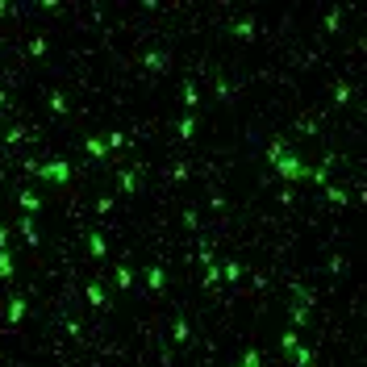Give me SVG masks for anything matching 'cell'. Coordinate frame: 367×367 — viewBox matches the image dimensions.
Returning a JSON list of instances; mask_svg holds the SVG:
<instances>
[{
    "label": "cell",
    "instance_id": "obj_18",
    "mask_svg": "<svg viewBox=\"0 0 367 367\" xmlns=\"http://www.w3.org/2000/svg\"><path fill=\"white\" fill-rule=\"evenodd\" d=\"M50 109H54V113H67V100H63V96L54 92V96H50Z\"/></svg>",
    "mask_w": 367,
    "mask_h": 367
},
{
    "label": "cell",
    "instance_id": "obj_14",
    "mask_svg": "<svg viewBox=\"0 0 367 367\" xmlns=\"http://www.w3.org/2000/svg\"><path fill=\"white\" fill-rule=\"evenodd\" d=\"M280 346H284V351H296V346H300V338H296V330H288V334H284V342H280Z\"/></svg>",
    "mask_w": 367,
    "mask_h": 367
},
{
    "label": "cell",
    "instance_id": "obj_7",
    "mask_svg": "<svg viewBox=\"0 0 367 367\" xmlns=\"http://www.w3.org/2000/svg\"><path fill=\"white\" fill-rule=\"evenodd\" d=\"M13 259H9V251H0V275H5V280H13Z\"/></svg>",
    "mask_w": 367,
    "mask_h": 367
},
{
    "label": "cell",
    "instance_id": "obj_15",
    "mask_svg": "<svg viewBox=\"0 0 367 367\" xmlns=\"http://www.w3.org/2000/svg\"><path fill=\"white\" fill-rule=\"evenodd\" d=\"M325 196H330L334 205H346V192H342V188H325Z\"/></svg>",
    "mask_w": 367,
    "mask_h": 367
},
{
    "label": "cell",
    "instance_id": "obj_8",
    "mask_svg": "<svg viewBox=\"0 0 367 367\" xmlns=\"http://www.w3.org/2000/svg\"><path fill=\"white\" fill-rule=\"evenodd\" d=\"M192 134H196V121H192V117H184V121H179V138H184V142H188Z\"/></svg>",
    "mask_w": 367,
    "mask_h": 367
},
{
    "label": "cell",
    "instance_id": "obj_12",
    "mask_svg": "<svg viewBox=\"0 0 367 367\" xmlns=\"http://www.w3.org/2000/svg\"><path fill=\"white\" fill-rule=\"evenodd\" d=\"M117 284L130 288V284H134V271H130V267H117Z\"/></svg>",
    "mask_w": 367,
    "mask_h": 367
},
{
    "label": "cell",
    "instance_id": "obj_5",
    "mask_svg": "<svg viewBox=\"0 0 367 367\" xmlns=\"http://www.w3.org/2000/svg\"><path fill=\"white\" fill-rule=\"evenodd\" d=\"M292 355H296V359H292L296 367H313V351H309V346H296Z\"/></svg>",
    "mask_w": 367,
    "mask_h": 367
},
{
    "label": "cell",
    "instance_id": "obj_13",
    "mask_svg": "<svg viewBox=\"0 0 367 367\" xmlns=\"http://www.w3.org/2000/svg\"><path fill=\"white\" fill-rule=\"evenodd\" d=\"M88 242H92V255H96V259H105V238H100V234H92Z\"/></svg>",
    "mask_w": 367,
    "mask_h": 367
},
{
    "label": "cell",
    "instance_id": "obj_16",
    "mask_svg": "<svg viewBox=\"0 0 367 367\" xmlns=\"http://www.w3.org/2000/svg\"><path fill=\"white\" fill-rule=\"evenodd\" d=\"M238 367H259V351H247V355H242V363Z\"/></svg>",
    "mask_w": 367,
    "mask_h": 367
},
{
    "label": "cell",
    "instance_id": "obj_19",
    "mask_svg": "<svg viewBox=\"0 0 367 367\" xmlns=\"http://www.w3.org/2000/svg\"><path fill=\"white\" fill-rule=\"evenodd\" d=\"M5 247H9V230L0 226V251H5Z\"/></svg>",
    "mask_w": 367,
    "mask_h": 367
},
{
    "label": "cell",
    "instance_id": "obj_1",
    "mask_svg": "<svg viewBox=\"0 0 367 367\" xmlns=\"http://www.w3.org/2000/svg\"><path fill=\"white\" fill-rule=\"evenodd\" d=\"M267 155H271L275 171H280L284 179H325V171H330V163H334V155H325L321 167H309V163H300L292 150H288V142H271V146H267Z\"/></svg>",
    "mask_w": 367,
    "mask_h": 367
},
{
    "label": "cell",
    "instance_id": "obj_9",
    "mask_svg": "<svg viewBox=\"0 0 367 367\" xmlns=\"http://www.w3.org/2000/svg\"><path fill=\"white\" fill-rule=\"evenodd\" d=\"M146 67L150 71H163L167 67V54H146Z\"/></svg>",
    "mask_w": 367,
    "mask_h": 367
},
{
    "label": "cell",
    "instance_id": "obj_11",
    "mask_svg": "<svg viewBox=\"0 0 367 367\" xmlns=\"http://www.w3.org/2000/svg\"><path fill=\"white\" fill-rule=\"evenodd\" d=\"M234 34H238V38H251V34H255V21H238Z\"/></svg>",
    "mask_w": 367,
    "mask_h": 367
},
{
    "label": "cell",
    "instance_id": "obj_3",
    "mask_svg": "<svg viewBox=\"0 0 367 367\" xmlns=\"http://www.w3.org/2000/svg\"><path fill=\"white\" fill-rule=\"evenodd\" d=\"M25 317V296H13V304H9V325H17Z\"/></svg>",
    "mask_w": 367,
    "mask_h": 367
},
{
    "label": "cell",
    "instance_id": "obj_10",
    "mask_svg": "<svg viewBox=\"0 0 367 367\" xmlns=\"http://www.w3.org/2000/svg\"><path fill=\"white\" fill-rule=\"evenodd\" d=\"M88 300L100 309V304H105V288H100V284H92V288H88Z\"/></svg>",
    "mask_w": 367,
    "mask_h": 367
},
{
    "label": "cell",
    "instance_id": "obj_6",
    "mask_svg": "<svg viewBox=\"0 0 367 367\" xmlns=\"http://www.w3.org/2000/svg\"><path fill=\"white\" fill-rule=\"evenodd\" d=\"M146 284H150V292H159V288H163V267H150V275H146Z\"/></svg>",
    "mask_w": 367,
    "mask_h": 367
},
{
    "label": "cell",
    "instance_id": "obj_2",
    "mask_svg": "<svg viewBox=\"0 0 367 367\" xmlns=\"http://www.w3.org/2000/svg\"><path fill=\"white\" fill-rule=\"evenodd\" d=\"M29 171H38L42 179H54V184H63L71 175V163L67 159H54V163H29Z\"/></svg>",
    "mask_w": 367,
    "mask_h": 367
},
{
    "label": "cell",
    "instance_id": "obj_17",
    "mask_svg": "<svg viewBox=\"0 0 367 367\" xmlns=\"http://www.w3.org/2000/svg\"><path fill=\"white\" fill-rule=\"evenodd\" d=\"M121 188H126V192H134V188H138V179H134V171H126V175H121Z\"/></svg>",
    "mask_w": 367,
    "mask_h": 367
},
{
    "label": "cell",
    "instance_id": "obj_20",
    "mask_svg": "<svg viewBox=\"0 0 367 367\" xmlns=\"http://www.w3.org/2000/svg\"><path fill=\"white\" fill-rule=\"evenodd\" d=\"M5 105H9V100H5V92H0V109H5Z\"/></svg>",
    "mask_w": 367,
    "mask_h": 367
},
{
    "label": "cell",
    "instance_id": "obj_4",
    "mask_svg": "<svg viewBox=\"0 0 367 367\" xmlns=\"http://www.w3.org/2000/svg\"><path fill=\"white\" fill-rule=\"evenodd\" d=\"M88 155L105 159V155H109V142H105V138H88Z\"/></svg>",
    "mask_w": 367,
    "mask_h": 367
}]
</instances>
